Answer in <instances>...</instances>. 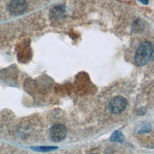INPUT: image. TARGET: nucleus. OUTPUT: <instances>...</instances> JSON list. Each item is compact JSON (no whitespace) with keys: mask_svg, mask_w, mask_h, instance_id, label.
<instances>
[{"mask_svg":"<svg viewBox=\"0 0 154 154\" xmlns=\"http://www.w3.org/2000/svg\"><path fill=\"white\" fill-rule=\"evenodd\" d=\"M152 54L153 46L151 42H143L138 47L134 55L135 64L138 67L145 66L150 60Z\"/></svg>","mask_w":154,"mask_h":154,"instance_id":"nucleus-1","label":"nucleus"},{"mask_svg":"<svg viewBox=\"0 0 154 154\" xmlns=\"http://www.w3.org/2000/svg\"><path fill=\"white\" fill-rule=\"evenodd\" d=\"M28 6L26 0H10L7 5V10L11 15L19 16L26 11Z\"/></svg>","mask_w":154,"mask_h":154,"instance_id":"nucleus-2","label":"nucleus"},{"mask_svg":"<svg viewBox=\"0 0 154 154\" xmlns=\"http://www.w3.org/2000/svg\"><path fill=\"white\" fill-rule=\"evenodd\" d=\"M128 103L127 99L121 96H117L113 97L108 105L109 111L114 114L122 113L126 108Z\"/></svg>","mask_w":154,"mask_h":154,"instance_id":"nucleus-3","label":"nucleus"},{"mask_svg":"<svg viewBox=\"0 0 154 154\" xmlns=\"http://www.w3.org/2000/svg\"><path fill=\"white\" fill-rule=\"evenodd\" d=\"M67 134L66 127L61 124H57L52 126L49 131V135L51 140L55 142H59L64 140Z\"/></svg>","mask_w":154,"mask_h":154,"instance_id":"nucleus-4","label":"nucleus"},{"mask_svg":"<svg viewBox=\"0 0 154 154\" xmlns=\"http://www.w3.org/2000/svg\"><path fill=\"white\" fill-rule=\"evenodd\" d=\"M66 8L63 4L55 5L50 11V17L54 21H59L66 17Z\"/></svg>","mask_w":154,"mask_h":154,"instance_id":"nucleus-5","label":"nucleus"},{"mask_svg":"<svg viewBox=\"0 0 154 154\" xmlns=\"http://www.w3.org/2000/svg\"><path fill=\"white\" fill-rule=\"evenodd\" d=\"M110 140L111 141H112L122 142L123 140V135L121 132L119 131H116L112 134L110 138Z\"/></svg>","mask_w":154,"mask_h":154,"instance_id":"nucleus-6","label":"nucleus"},{"mask_svg":"<svg viewBox=\"0 0 154 154\" xmlns=\"http://www.w3.org/2000/svg\"><path fill=\"white\" fill-rule=\"evenodd\" d=\"M143 5H148L149 3V0H138Z\"/></svg>","mask_w":154,"mask_h":154,"instance_id":"nucleus-7","label":"nucleus"},{"mask_svg":"<svg viewBox=\"0 0 154 154\" xmlns=\"http://www.w3.org/2000/svg\"><path fill=\"white\" fill-rule=\"evenodd\" d=\"M93 154H95V153H93Z\"/></svg>","mask_w":154,"mask_h":154,"instance_id":"nucleus-8","label":"nucleus"}]
</instances>
